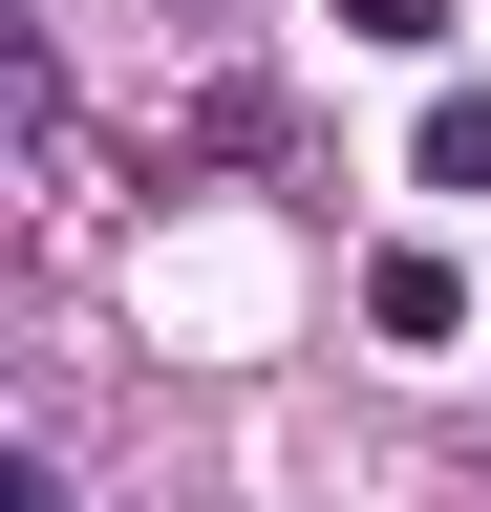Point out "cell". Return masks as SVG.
Returning <instances> with one entry per match:
<instances>
[{"mask_svg":"<svg viewBox=\"0 0 491 512\" xmlns=\"http://www.w3.org/2000/svg\"><path fill=\"white\" fill-rule=\"evenodd\" d=\"M171 150H193V171H257V150H278V86H257V64H235V86H214L193 128H171Z\"/></svg>","mask_w":491,"mask_h":512,"instance_id":"obj_2","label":"cell"},{"mask_svg":"<svg viewBox=\"0 0 491 512\" xmlns=\"http://www.w3.org/2000/svg\"><path fill=\"white\" fill-rule=\"evenodd\" d=\"M342 43H449V0H342Z\"/></svg>","mask_w":491,"mask_h":512,"instance_id":"obj_4","label":"cell"},{"mask_svg":"<svg viewBox=\"0 0 491 512\" xmlns=\"http://www.w3.org/2000/svg\"><path fill=\"white\" fill-rule=\"evenodd\" d=\"M363 320H385V342H449V320H470V278H449L427 235H385V256H363Z\"/></svg>","mask_w":491,"mask_h":512,"instance_id":"obj_1","label":"cell"},{"mask_svg":"<svg viewBox=\"0 0 491 512\" xmlns=\"http://www.w3.org/2000/svg\"><path fill=\"white\" fill-rule=\"evenodd\" d=\"M406 171H427V192H491V86L427 107V128H406Z\"/></svg>","mask_w":491,"mask_h":512,"instance_id":"obj_3","label":"cell"},{"mask_svg":"<svg viewBox=\"0 0 491 512\" xmlns=\"http://www.w3.org/2000/svg\"><path fill=\"white\" fill-rule=\"evenodd\" d=\"M0 512H65V448H22V470H0Z\"/></svg>","mask_w":491,"mask_h":512,"instance_id":"obj_5","label":"cell"}]
</instances>
